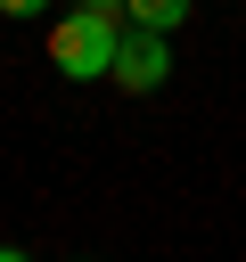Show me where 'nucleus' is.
Listing matches in <instances>:
<instances>
[{
    "label": "nucleus",
    "mask_w": 246,
    "mask_h": 262,
    "mask_svg": "<svg viewBox=\"0 0 246 262\" xmlns=\"http://www.w3.org/2000/svg\"><path fill=\"white\" fill-rule=\"evenodd\" d=\"M115 41H123V25H115L107 8H66V16L49 25V66H57L66 82H107Z\"/></svg>",
    "instance_id": "1"
},
{
    "label": "nucleus",
    "mask_w": 246,
    "mask_h": 262,
    "mask_svg": "<svg viewBox=\"0 0 246 262\" xmlns=\"http://www.w3.org/2000/svg\"><path fill=\"white\" fill-rule=\"evenodd\" d=\"M164 74H172V49H164V33H156V25H123L107 82H123V90H156Z\"/></svg>",
    "instance_id": "2"
},
{
    "label": "nucleus",
    "mask_w": 246,
    "mask_h": 262,
    "mask_svg": "<svg viewBox=\"0 0 246 262\" xmlns=\"http://www.w3.org/2000/svg\"><path fill=\"white\" fill-rule=\"evenodd\" d=\"M123 16H131V25H156V33H172V25L189 16V0H123Z\"/></svg>",
    "instance_id": "3"
},
{
    "label": "nucleus",
    "mask_w": 246,
    "mask_h": 262,
    "mask_svg": "<svg viewBox=\"0 0 246 262\" xmlns=\"http://www.w3.org/2000/svg\"><path fill=\"white\" fill-rule=\"evenodd\" d=\"M49 0H0V16H41Z\"/></svg>",
    "instance_id": "4"
},
{
    "label": "nucleus",
    "mask_w": 246,
    "mask_h": 262,
    "mask_svg": "<svg viewBox=\"0 0 246 262\" xmlns=\"http://www.w3.org/2000/svg\"><path fill=\"white\" fill-rule=\"evenodd\" d=\"M82 8H107V16H123V0H82Z\"/></svg>",
    "instance_id": "5"
}]
</instances>
